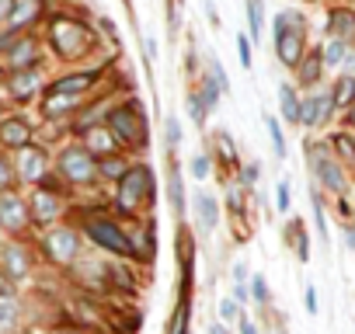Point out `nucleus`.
<instances>
[{"instance_id": "obj_1", "label": "nucleus", "mask_w": 355, "mask_h": 334, "mask_svg": "<svg viewBox=\"0 0 355 334\" xmlns=\"http://www.w3.org/2000/svg\"><path fill=\"white\" fill-rule=\"evenodd\" d=\"M49 42H53V49L63 60H73V56H80L91 46V32L80 21H73V18H56L53 28H49Z\"/></svg>"}, {"instance_id": "obj_2", "label": "nucleus", "mask_w": 355, "mask_h": 334, "mask_svg": "<svg viewBox=\"0 0 355 334\" xmlns=\"http://www.w3.org/2000/svg\"><path fill=\"white\" fill-rule=\"evenodd\" d=\"M289 25H303V18L293 11L275 18V49L286 67H296L303 60V28H289Z\"/></svg>"}, {"instance_id": "obj_3", "label": "nucleus", "mask_w": 355, "mask_h": 334, "mask_svg": "<svg viewBox=\"0 0 355 334\" xmlns=\"http://www.w3.org/2000/svg\"><path fill=\"white\" fill-rule=\"evenodd\" d=\"M91 84H94V73H73V77H63L60 84H53V91L46 94V115L70 112Z\"/></svg>"}, {"instance_id": "obj_4", "label": "nucleus", "mask_w": 355, "mask_h": 334, "mask_svg": "<svg viewBox=\"0 0 355 334\" xmlns=\"http://www.w3.org/2000/svg\"><path fill=\"white\" fill-rule=\"evenodd\" d=\"M153 195V175L150 167H132V171H125L119 178V202L122 209H136L139 199H150Z\"/></svg>"}, {"instance_id": "obj_5", "label": "nucleus", "mask_w": 355, "mask_h": 334, "mask_svg": "<svg viewBox=\"0 0 355 334\" xmlns=\"http://www.w3.org/2000/svg\"><path fill=\"white\" fill-rule=\"evenodd\" d=\"M108 129H112V136L122 139V143H132V146H143V143H146V125H143V118H139V105H136V108H115V112L108 115Z\"/></svg>"}, {"instance_id": "obj_6", "label": "nucleus", "mask_w": 355, "mask_h": 334, "mask_svg": "<svg viewBox=\"0 0 355 334\" xmlns=\"http://www.w3.org/2000/svg\"><path fill=\"white\" fill-rule=\"evenodd\" d=\"M60 171H63V178L87 185V182L98 175V164L91 160V153H87V150L70 146V150H63V157H60Z\"/></svg>"}, {"instance_id": "obj_7", "label": "nucleus", "mask_w": 355, "mask_h": 334, "mask_svg": "<svg viewBox=\"0 0 355 334\" xmlns=\"http://www.w3.org/2000/svg\"><path fill=\"white\" fill-rule=\"evenodd\" d=\"M310 160H313L317 178H320L331 192H345V175H341L338 160H331V157H327V150H324V146H310Z\"/></svg>"}, {"instance_id": "obj_8", "label": "nucleus", "mask_w": 355, "mask_h": 334, "mask_svg": "<svg viewBox=\"0 0 355 334\" xmlns=\"http://www.w3.org/2000/svg\"><path fill=\"white\" fill-rule=\"evenodd\" d=\"M77 251H80V240H77L73 230H53L49 240H46V254H49V261H56V265L73 261Z\"/></svg>"}, {"instance_id": "obj_9", "label": "nucleus", "mask_w": 355, "mask_h": 334, "mask_svg": "<svg viewBox=\"0 0 355 334\" xmlns=\"http://www.w3.org/2000/svg\"><path fill=\"white\" fill-rule=\"evenodd\" d=\"M87 234H91L101 247H108V251H115V254H136V251H132V244H129V240H125L112 223H91V227H87Z\"/></svg>"}, {"instance_id": "obj_10", "label": "nucleus", "mask_w": 355, "mask_h": 334, "mask_svg": "<svg viewBox=\"0 0 355 334\" xmlns=\"http://www.w3.org/2000/svg\"><path fill=\"white\" fill-rule=\"evenodd\" d=\"M331 94H313V98H306L303 105H300V122L303 125H324L327 122V115H331Z\"/></svg>"}, {"instance_id": "obj_11", "label": "nucleus", "mask_w": 355, "mask_h": 334, "mask_svg": "<svg viewBox=\"0 0 355 334\" xmlns=\"http://www.w3.org/2000/svg\"><path fill=\"white\" fill-rule=\"evenodd\" d=\"M0 223L8 230H21L28 223V209L18 195H0Z\"/></svg>"}, {"instance_id": "obj_12", "label": "nucleus", "mask_w": 355, "mask_h": 334, "mask_svg": "<svg viewBox=\"0 0 355 334\" xmlns=\"http://www.w3.org/2000/svg\"><path fill=\"white\" fill-rule=\"evenodd\" d=\"M327 32H331L338 42H352V39H355V11L334 8V11L327 15Z\"/></svg>"}, {"instance_id": "obj_13", "label": "nucleus", "mask_w": 355, "mask_h": 334, "mask_svg": "<svg viewBox=\"0 0 355 334\" xmlns=\"http://www.w3.org/2000/svg\"><path fill=\"white\" fill-rule=\"evenodd\" d=\"M18 171H21L25 182H39L42 171H46V157H42V150H35V146H21V153H18Z\"/></svg>"}, {"instance_id": "obj_14", "label": "nucleus", "mask_w": 355, "mask_h": 334, "mask_svg": "<svg viewBox=\"0 0 355 334\" xmlns=\"http://www.w3.org/2000/svg\"><path fill=\"white\" fill-rule=\"evenodd\" d=\"M115 143H119V139L112 136L108 125H91V129L84 132V150H87V153H112Z\"/></svg>"}, {"instance_id": "obj_15", "label": "nucleus", "mask_w": 355, "mask_h": 334, "mask_svg": "<svg viewBox=\"0 0 355 334\" xmlns=\"http://www.w3.org/2000/svg\"><path fill=\"white\" fill-rule=\"evenodd\" d=\"M28 125L21 118H8V122H0V143H8V146H28Z\"/></svg>"}, {"instance_id": "obj_16", "label": "nucleus", "mask_w": 355, "mask_h": 334, "mask_svg": "<svg viewBox=\"0 0 355 334\" xmlns=\"http://www.w3.org/2000/svg\"><path fill=\"white\" fill-rule=\"evenodd\" d=\"M35 60H39V46H35L32 39H21V42L11 46V67H15V70H25V67L32 70Z\"/></svg>"}, {"instance_id": "obj_17", "label": "nucleus", "mask_w": 355, "mask_h": 334, "mask_svg": "<svg viewBox=\"0 0 355 334\" xmlns=\"http://www.w3.org/2000/svg\"><path fill=\"white\" fill-rule=\"evenodd\" d=\"M39 11H42L39 0H11L8 18H11V25H28V21H35V18H39Z\"/></svg>"}, {"instance_id": "obj_18", "label": "nucleus", "mask_w": 355, "mask_h": 334, "mask_svg": "<svg viewBox=\"0 0 355 334\" xmlns=\"http://www.w3.org/2000/svg\"><path fill=\"white\" fill-rule=\"evenodd\" d=\"M35 91H39V73H35V70H18V73L11 77V94H15V98H25V101H28Z\"/></svg>"}, {"instance_id": "obj_19", "label": "nucleus", "mask_w": 355, "mask_h": 334, "mask_svg": "<svg viewBox=\"0 0 355 334\" xmlns=\"http://www.w3.org/2000/svg\"><path fill=\"white\" fill-rule=\"evenodd\" d=\"M296 67H300V84H317L320 73H324V56H320V53H310V56H303Z\"/></svg>"}, {"instance_id": "obj_20", "label": "nucleus", "mask_w": 355, "mask_h": 334, "mask_svg": "<svg viewBox=\"0 0 355 334\" xmlns=\"http://www.w3.org/2000/svg\"><path fill=\"white\" fill-rule=\"evenodd\" d=\"M4 268H8V275L11 279H25V272H28V258H25V251L21 247H4Z\"/></svg>"}, {"instance_id": "obj_21", "label": "nucleus", "mask_w": 355, "mask_h": 334, "mask_svg": "<svg viewBox=\"0 0 355 334\" xmlns=\"http://www.w3.org/2000/svg\"><path fill=\"white\" fill-rule=\"evenodd\" d=\"M352 101H355V77H341V80L334 84L331 105H334V108H345V105H352Z\"/></svg>"}, {"instance_id": "obj_22", "label": "nucleus", "mask_w": 355, "mask_h": 334, "mask_svg": "<svg viewBox=\"0 0 355 334\" xmlns=\"http://www.w3.org/2000/svg\"><path fill=\"white\" fill-rule=\"evenodd\" d=\"M279 101H282V115H286V122H300V101H296V91H293L289 84L279 87Z\"/></svg>"}, {"instance_id": "obj_23", "label": "nucleus", "mask_w": 355, "mask_h": 334, "mask_svg": "<svg viewBox=\"0 0 355 334\" xmlns=\"http://www.w3.org/2000/svg\"><path fill=\"white\" fill-rule=\"evenodd\" d=\"M56 216V199L49 192H35V220L39 223H49Z\"/></svg>"}, {"instance_id": "obj_24", "label": "nucleus", "mask_w": 355, "mask_h": 334, "mask_svg": "<svg viewBox=\"0 0 355 334\" xmlns=\"http://www.w3.org/2000/svg\"><path fill=\"white\" fill-rule=\"evenodd\" d=\"M196 206H199V213H202V227L213 230V227H216V199H213V195H199Z\"/></svg>"}, {"instance_id": "obj_25", "label": "nucleus", "mask_w": 355, "mask_h": 334, "mask_svg": "<svg viewBox=\"0 0 355 334\" xmlns=\"http://www.w3.org/2000/svg\"><path fill=\"white\" fill-rule=\"evenodd\" d=\"M334 150H338V157H341L348 167H355V139H352V136L338 132V136H334Z\"/></svg>"}, {"instance_id": "obj_26", "label": "nucleus", "mask_w": 355, "mask_h": 334, "mask_svg": "<svg viewBox=\"0 0 355 334\" xmlns=\"http://www.w3.org/2000/svg\"><path fill=\"white\" fill-rule=\"evenodd\" d=\"M320 56H324V63H331V67H341V63H345V56H348V42H338V39H334V42H331V46H327Z\"/></svg>"}, {"instance_id": "obj_27", "label": "nucleus", "mask_w": 355, "mask_h": 334, "mask_svg": "<svg viewBox=\"0 0 355 334\" xmlns=\"http://www.w3.org/2000/svg\"><path fill=\"white\" fill-rule=\"evenodd\" d=\"M15 320H18V306L11 299H0V331L15 327Z\"/></svg>"}, {"instance_id": "obj_28", "label": "nucleus", "mask_w": 355, "mask_h": 334, "mask_svg": "<svg viewBox=\"0 0 355 334\" xmlns=\"http://www.w3.org/2000/svg\"><path fill=\"white\" fill-rule=\"evenodd\" d=\"M171 206H174V213L185 209V199H182V175H178V171H171Z\"/></svg>"}, {"instance_id": "obj_29", "label": "nucleus", "mask_w": 355, "mask_h": 334, "mask_svg": "<svg viewBox=\"0 0 355 334\" xmlns=\"http://www.w3.org/2000/svg\"><path fill=\"white\" fill-rule=\"evenodd\" d=\"M98 171H101L105 178H122V175H125V164H122V160H115V157H105Z\"/></svg>"}, {"instance_id": "obj_30", "label": "nucleus", "mask_w": 355, "mask_h": 334, "mask_svg": "<svg viewBox=\"0 0 355 334\" xmlns=\"http://www.w3.org/2000/svg\"><path fill=\"white\" fill-rule=\"evenodd\" d=\"M268 136H272V146H275V157H286V139H282V129L279 122L268 115Z\"/></svg>"}, {"instance_id": "obj_31", "label": "nucleus", "mask_w": 355, "mask_h": 334, "mask_svg": "<svg viewBox=\"0 0 355 334\" xmlns=\"http://www.w3.org/2000/svg\"><path fill=\"white\" fill-rule=\"evenodd\" d=\"M248 18H251V35H261V0H248Z\"/></svg>"}, {"instance_id": "obj_32", "label": "nucleus", "mask_w": 355, "mask_h": 334, "mask_svg": "<svg viewBox=\"0 0 355 334\" xmlns=\"http://www.w3.org/2000/svg\"><path fill=\"white\" fill-rule=\"evenodd\" d=\"M237 49H241V63H244V67H251V42H248V35H241V39H237Z\"/></svg>"}, {"instance_id": "obj_33", "label": "nucleus", "mask_w": 355, "mask_h": 334, "mask_svg": "<svg viewBox=\"0 0 355 334\" xmlns=\"http://www.w3.org/2000/svg\"><path fill=\"white\" fill-rule=\"evenodd\" d=\"M11 182H15V175H11V167H8V160L0 157V188H8Z\"/></svg>"}, {"instance_id": "obj_34", "label": "nucleus", "mask_w": 355, "mask_h": 334, "mask_svg": "<svg viewBox=\"0 0 355 334\" xmlns=\"http://www.w3.org/2000/svg\"><path fill=\"white\" fill-rule=\"evenodd\" d=\"M178 139H182V129H178V122H174V118H167V143H171V146H178Z\"/></svg>"}, {"instance_id": "obj_35", "label": "nucleus", "mask_w": 355, "mask_h": 334, "mask_svg": "<svg viewBox=\"0 0 355 334\" xmlns=\"http://www.w3.org/2000/svg\"><path fill=\"white\" fill-rule=\"evenodd\" d=\"M189 112L196 115V122H202V115H206V112H202V98L192 94V98H189Z\"/></svg>"}, {"instance_id": "obj_36", "label": "nucleus", "mask_w": 355, "mask_h": 334, "mask_svg": "<svg viewBox=\"0 0 355 334\" xmlns=\"http://www.w3.org/2000/svg\"><path fill=\"white\" fill-rule=\"evenodd\" d=\"M192 171H196V178H206V175H209V160H206V157H196Z\"/></svg>"}, {"instance_id": "obj_37", "label": "nucleus", "mask_w": 355, "mask_h": 334, "mask_svg": "<svg viewBox=\"0 0 355 334\" xmlns=\"http://www.w3.org/2000/svg\"><path fill=\"white\" fill-rule=\"evenodd\" d=\"M279 209H282V213L289 209V185H286V182L279 185Z\"/></svg>"}, {"instance_id": "obj_38", "label": "nucleus", "mask_w": 355, "mask_h": 334, "mask_svg": "<svg viewBox=\"0 0 355 334\" xmlns=\"http://www.w3.org/2000/svg\"><path fill=\"white\" fill-rule=\"evenodd\" d=\"M213 80L220 84V91L227 87V73H223V67H220V63H213Z\"/></svg>"}, {"instance_id": "obj_39", "label": "nucleus", "mask_w": 355, "mask_h": 334, "mask_svg": "<svg viewBox=\"0 0 355 334\" xmlns=\"http://www.w3.org/2000/svg\"><path fill=\"white\" fill-rule=\"evenodd\" d=\"M220 313H223L227 320H234V317H237V303H234V299H227V303L220 306Z\"/></svg>"}, {"instance_id": "obj_40", "label": "nucleus", "mask_w": 355, "mask_h": 334, "mask_svg": "<svg viewBox=\"0 0 355 334\" xmlns=\"http://www.w3.org/2000/svg\"><path fill=\"white\" fill-rule=\"evenodd\" d=\"M254 296H258V299H268V285H265L261 279L254 282Z\"/></svg>"}, {"instance_id": "obj_41", "label": "nucleus", "mask_w": 355, "mask_h": 334, "mask_svg": "<svg viewBox=\"0 0 355 334\" xmlns=\"http://www.w3.org/2000/svg\"><path fill=\"white\" fill-rule=\"evenodd\" d=\"M306 310L317 313V292H313V289H306Z\"/></svg>"}, {"instance_id": "obj_42", "label": "nucleus", "mask_w": 355, "mask_h": 334, "mask_svg": "<svg viewBox=\"0 0 355 334\" xmlns=\"http://www.w3.org/2000/svg\"><path fill=\"white\" fill-rule=\"evenodd\" d=\"M241 334H258V331H254V324H251V320H248V317H244V320H241Z\"/></svg>"}, {"instance_id": "obj_43", "label": "nucleus", "mask_w": 355, "mask_h": 334, "mask_svg": "<svg viewBox=\"0 0 355 334\" xmlns=\"http://www.w3.org/2000/svg\"><path fill=\"white\" fill-rule=\"evenodd\" d=\"M209 334H230V331H227L223 324H213V327H209Z\"/></svg>"}, {"instance_id": "obj_44", "label": "nucleus", "mask_w": 355, "mask_h": 334, "mask_svg": "<svg viewBox=\"0 0 355 334\" xmlns=\"http://www.w3.org/2000/svg\"><path fill=\"white\" fill-rule=\"evenodd\" d=\"M8 11H11V0H0V18H4Z\"/></svg>"}, {"instance_id": "obj_45", "label": "nucleus", "mask_w": 355, "mask_h": 334, "mask_svg": "<svg viewBox=\"0 0 355 334\" xmlns=\"http://www.w3.org/2000/svg\"><path fill=\"white\" fill-rule=\"evenodd\" d=\"M348 122H352V125H355V101H352V105H348Z\"/></svg>"}, {"instance_id": "obj_46", "label": "nucleus", "mask_w": 355, "mask_h": 334, "mask_svg": "<svg viewBox=\"0 0 355 334\" xmlns=\"http://www.w3.org/2000/svg\"><path fill=\"white\" fill-rule=\"evenodd\" d=\"M345 240H348V247H355V230H348V237H345Z\"/></svg>"}, {"instance_id": "obj_47", "label": "nucleus", "mask_w": 355, "mask_h": 334, "mask_svg": "<svg viewBox=\"0 0 355 334\" xmlns=\"http://www.w3.org/2000/svg\"><path fill=\"white\" fill-rule=\"evenodd\" d=\"M171 4H178V0H171Z\"/></svg>"}]
</instances>
